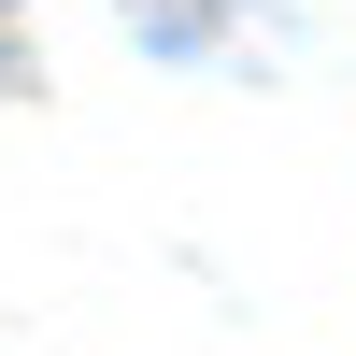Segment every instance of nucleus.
Instances as JSON below:
<instances>
[{
    "mask_svg": "<svg viewBox=\"0 0 356 356\" xmlns=\"http://www.w3.org/2000/svg\"><path fill=\"white\" fill-rule=\"evenodd\" d=\"M129 29H143V43H171V57H200V43L228 29V0H129Z\"/></svg>",
    "mask_w": 356,
    "mask_h": 356,
    "instance_id": "f257e3e1",
    "label": "nucleus"
},
{
    "mask_svg": "<svg viewBox=\"0 0 356 356\" xmlns=\"http://www.w3.org/2000/svg\"><path fill=\"white\" fill-rule=\"evenodd\" d=\"M29 86V0H0V100Z\"/></svg>",
    "mask_w": 356,
    "mask_h": 356,
    "instance_id": "f03ea898",
    "label": "nucleus"
}]
</instances>
